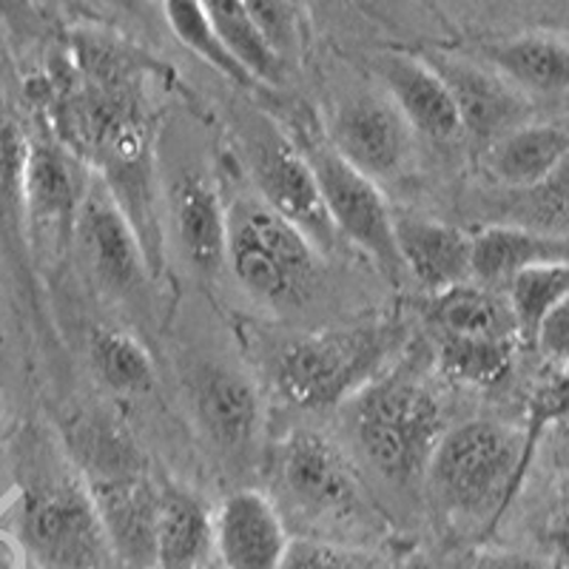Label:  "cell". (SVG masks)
I'll use <instances>...</instances> for the list:
<instances>
[{"mask_svg":"<svg viewBox=\"0 0 569 569\" xmlns=\"http://www.w3.org/2000/svg\"><path fill=\"white\" fill-rule=\"evenodd\" d=\"M525 433L505 421L447 427L421 481L450 521L496 527L527 479Z\"/></svg>","mask_w":569,"mask_h":569,"instance_id":"1","label":"cell"},{"mask_svg":"<svg viewBox=\"0 0 569 569\" xmlns=\"http://www.w3.org/2000/svg\"><path fill=\"white\" fill-rule=\"evenodd\" d=\"M342 410L356 450L393 485L421 479L436 445L447 433L439 393L405 370L370 379L345 401Z\"/></svg>","mask_w":569,"mask_h":569,"instance_id":"2","label":"cell"},{"mask_svg":"<svg viewBox=\"0 0 569 569\" xmlns=\"http://www.w3.org/2000/svg\"><path fill=\"white\" fill-rule=\"evenodd\" d=\"M396 342L399 328L390 322L288 333L268 345V376L277 393L297 408H342L379 376Z\"/></svg>","mask_w":569,"mask_h":569,"instance_id":"3","label":"cell"},{"mask_svg":"<svg viewBox=\"0 0 569 569\" xmlns=\"http://www.w3.org/2000/svg\"><path fill=\"white\" fill-rule=\"evenodd\" d=\"M226 266L259 302L299 308L322 279V251L257 194L228 206Z\"/></svg>","mask_w":569,"mask_h":569,"instance_id":"4","label":"cell"},{"mask_svg":"<svg viewBox=\"0 0 569 569\" xmlns=\"http://www.w3.org/2000/svg\"><path fill=\"white\" fill-rule=\"evenodd\" d=\"M80 465L111 556L129 569H154L162 490L154 487L134 445L123 433H103L83 447Z\"/></svg>","mask_w":569,"mask_h":569,"instance_id":"5","label":"cell"},{"mask_svg":"<svg viewBox=\"0 0 569 569\" xmlns=\"http://www.w3.org/2000/svg\"><path fill=\"white\" fill-rule=\"evenodd\" d=\"M273 485L288 510L319 530H373L376 512L359 476L328 436L299 427L273 453Z\"/></svg>","mask_w":569,"mask_h":569,"instance_id":"6","label":"cell"},{"mask_svg":"<svg viewBox=\"0 0 569 569\" xmlns=\"http://www.w3.org/2000/svg\"><path fill=\"white\" fill-rule=\"evenodd\" d=\"M18 541L46 569H103L111 556L98 507L78 476H52L23 492Z\"/></svg>","mask_w":569,"mask_h":569,"instance_id":"7","label":"cell"},{"mask_svg":"<svg viewBox=\"0 0 569 569\" xmlns=\"http://www.w3.org/2000/svg\"><path fill=\"white\" fill-rule=\"evenodd\" d=\"M299 149L305 151V160L313 169L325 208L339 237L353 242L390 282H399V277H405V268L396 251L393 208L382 194L379 182L345 162L330 149L325 137H308L299 142Z\"/></svg>","mask_w":569,"mask_h":569,"instance_id":"8","label":"cell"},{"mask_svg":"<svg viewBox=\"0 0 569 569\" xmlns=\"http://www.w3.org/2000/svg\"><path fill=\"white\" fill-rule=\"evenodd\" d=\"M248 169L259 200L297 226L322 257L337 248L339 233L330 222L313 169L293 137L266 123V131L248 142Z\"/></svg>","mask_w":569,"mask_h":569,"instance_id":"9","label":"cell"},{"mask_svg":"<svg viewBox=\"0 0 569 569\" xmlns=\"http://www.w3.org/2000/svg\"><path fill=\"white\" fill-rule=\"evenodd\" d=\"M325 140L373 182L399 174L413 151V129L385 91H362L339 103Z\"/></svg>","mask_w":569,"mask_h":569,"instance_id":"10","label":"cell"},{"mask_svg":"<svg viewBox=\"0 0 569 569\" xmlns=\"http://www.w3.org/2000/svg\"><path fill=\"white\" fill-rule=\"evenodd\" d=\"M74 237L106 291L131 297L154 273L134 226L98 174L91 177V186L83 197Z\"/></svg>","mask_w":569,"mask_h":569,"instance_id":"11","label":"cell"},{"mask_svg":"<svg viewBox=\"0 0 569 569\" xmlns=\"http://www.w3.org/2000/svg\"><path fill=\"white\" fill-rule=\"evenodd\" d=\"M421 58L445 80L459 111L461 131L470 140L481 142L487 149L498 137L527 123L530 117L527 94L507 83L485 60H470L453 52H425Z\"/></svg>","mask_w":569,"mask_h":569,"instance_id":"12","label":"cell"},{"mask_svg":"<svg viewBox=\"0 0 569 569\" xmlns=\"http://www.w3.org/2000/svg\"><path fill=\"white\" fill-rule=\"evenodd\" d=\"M91 177L94 171L63 142L34 140L23 180L27 226L54 242L71 240Z\"/></svg>","mask_w":569,"mask_h":569,"instance_id":"13","label":"cell"},{"mask_svg":"<svg viewBox=\"0 0 569 569\" xmlns=\"http://www.w3.org/2000/svg\"><path fill=\"white\" fill-rule=\"evenodd\" d=\"M191 401L202 433L217 450L246 456L262 433V399L253 382L228 365L206 362L191 376Z\"/></svg>","mask_w":569,"mask_h":569,"instance_id":"14","label":"cell"},{"mask_svg":"<svg viewBox=\"0 0 569 569\" xmlns=\"http://www.w3.org/2000/svg\"><path fill=\"white\" fill-rule=\"evenodd\" d=\"M393 237L401 268L427 293L472 279V233L410 208H393Z\"/></svg>","mask_w":569,"mask_h":569,"instance_id":"15","label":"cell"},{"mask_svg":"<svg viewBox=\"0 0 569 569\" xmlns=\"http://www.w3.org/2000/svg\"><path fill=\"white\" fill-rule=\"evenodd\" d=\"M291 543L282 512L259 490H237L213 512V552L226 569H279Z\"/></svg>","mask_w":569,"mask_h":569,"instance_id":"16","label":"cell"},{"mask_svg":"<svg viewBox=\"0 0 569 569\" xmlns=\"http://www.w3.org/2000/svg\"><path fill=\"white\" fill-rule=\"evenodd\" d=\"M376 71L385 94L393 100L413 134L433 142H450L465 134L445 80L421 54L385 52L376 58Z\"/></svg>","mask_w":569,"mask_h":569,"instance_id":"17","label":"cell"},{"mask_svg":"<svg viewBox=\"0 0 569 569\" xmlns=\"http://www.w3.org/2000/svg\"><path fill=\"white\" fill-rule=\"evenodd\" d=\"M171 231L188 268L213 277L226 266L228 206L211 180L200 171H186L171 186Z\"/></svg>","mask_w":569,"mask_h":569,"instance_id":"18","label":"cell"},{"mask_svg":"<svg viewBox=\"0 0 569 569\" xmlns=\"http://www.w3.org/2000/svg\"><path fill=\"white\" fill-rule=\"evenodd\" d=\"M569 262L567 233L538 231V228L492 222L472 233V282L505 291L507 284L527 268Z\"/></svg>","mask_w":569,"mask_h":569,"instance_id":"19","label":"cell"},{"mask_svg":"<svg viewBox=\"0 0 569 569\" xmlns=\"http://www.w3.org/2000/svg\"><path fill=\"white\" fill-rule=\"evenodd\" d=\"M481 60L525 94H569V38L521 32L481 46Z\"/></svg>","mask_w":569,"mask_h":569,"instance_id":"20","label":"cell"},{"mask_svg":"<svg viewBox=\"0 0 569 569\" xmlns=\"http://www.w3.org/2000/svg\"><path fill=\"white\" fill-rule=\"evenodd\" d=\"M569 154V134L552 123H521L487 146V171L507 191L541 186Z\"/></svg>","mask_w":569,"mask_h":569,"instance_id":"21","label":"cell"},{"mask_svg":"<svg viewBox=\"0 0 569 569\" xmlns=\"http://www.w3.org/2000/svg\"><path fill=\"white\" fill-rule=\"evenodd\" d=\"M427 322L439 337L461 339H510L518 342L510 302L498 291L479 282H461L447 291L430 293L425 308Z\"/></svg>","mask_w":569,"mask_h":569,"instance_id":"22","label":"cell"},{"mask_svg":"<svg viewBox=\"0 0 569 569\" xmlns=\"http://www.w3.org/2000/svg\"><path fill=\"white\" fill-rule=\"evenodd\" d=\"M213 552V516L200 496L166 487L157 516L154 569H202Z\"/></svg>","mask_w":569,"mask_h":569,"instance_id":"23","label":"cell"},{"mask_svg":"<svg viewBox=\"0 0 569 569\" xmlns=\"http://www.w3.org/2000/svg\"><path fill=\"white\" fill-rule=\"evenodd\" d=\"M89 362L94 376L114 393L140 396L154 388V359L126 330H94L89 337Z\"/></svg>","mask_w":569,"mask_h":569,"instance_id":"24","label":"cell"},{"mask_svg":"<svg viewBox=\"0 0 569 569\" xmlns=\"http://www.w3.org/2000/svg\"><path fill=\"white\" fill-rule=\"evenodd\" d=\"M162 12H166L171 32L177 34V40L186 46L188 52H194L213 71H220L222 78L242 86V89L259 86L257 78L242 66V60L228 49L200 0H162Z\"/></svg>","mask_w":569,"mask_h":569,"instance_id":"25","label":"cell"},{"mask_svg":"<svg viewBox=\"0 0 569 569\" xmlns=\"http://www.w3.org/2000/svg\"><path fill=\"white\" fill-rule=\"evenodd\" d=\"M505 291L512 319H516L518 342L532 345L543 319L569 297V262L527 268L507 284Z\"/></svg>","mask_w":569,"mask_h":569,"instance_id":"26","label":"cell"},{"mask_svg":"<svg viewBox=\"0 0 569 569\" xmlns=\"http://www.w3.org/2000/svg\"><path fill=\"white\" fill-rule=\"evenodd\" d=\"M200 3L208 12V18L213 20L217 32L228 43V49L242 60V66L251 71L259 86L282 83L288 66L266 43V38L257 32L246 7H242V0H200Z\"/></svg>","mask_w":569,"mask_h":569,"instance_id":"27","label":"cell"},{"mask_svg":"<svg viewBox=\"0 0 569 569\" xmlns=\"http://www.w3.org/2000/svg\"><path fill=\"white\" fill-rule=\"evenodd\" d=\"M439 370L461 385L490 388L501 382L516 359V342L510 339H461L439 337Z\"/></svg>","mask_w":569,"mask_h":569,"instance_id":"28","label":"cell"},{"mask_svg":"<svg viewBox=\"0 0 569 569\" xmlns=\"http://www.w3.org/2000/svg\"><path fill=\"white\" fill-rule=\"evenodd\" d=\"M510 194V200L501 206V222L569 237V154L541 186Z\"/></svg>","mask_w":569,"mask_h":569,"instance_id":"29","label":"cell"},{"mask_svg":"<svg viewBox=\"0 0 569 569\" xmlns=\"http://www.w3.org/2000/svg\"><path fill=\"white\" fill-rule=\"evenodd\" d=\"M32 151L23 120L9 103L0 100V228H12L23 220V180Z\"/></svg>","mask_w":569,"mask_h":569,"instance_id":"30","label":"cell"},{"mask_svg":"<svg viewBox=\"0 0 569 569\" xmlns=\"http://www.w3.org/2000/svg\"><path fill=\"white\" fill-rule=\"evenodd\" d=\"M569 421V365H556L541 382L532 388L530 405H527V425H525V461L532 465L541 445L543 433L550 427Z\"/></svg>","mask_w":569,"mask_h":569,"instance_id":"31","label":"cell"},{"mask_svg":"<svg viewBox=\"0 0 569 569\" xmlns=\"http://www.w3.org/2000/svg\"><path fill=\"white\" fill-rule=\"evenodd\" d=\"M279 569H385L382 556L359 543L325 541V538H291Z\"/></svg>","mask_w":569,"mask_h":569,"instance_id":"32","label":"cell"},{"mask_svg":"<svg viewBox=\"0 0 569 569\" xmlns=\"http://www.w3.org/2000/svg\"><path fill=\"white\" fill-rule=\"evenodd\" d=\"M242 7L257 32L284 60V66L302 52L305 27L299 0H242Z\"/></svg>","mask_w":569,"mask_h":569,"instance_id":"33","label":"cell"},{"mask_svg":"<svg viewBox=\"0 0 569 569\" xmlns=\"http://www.w3.org/2000/svg\"><path fill=\"white\" fill-rule=\"evenodd\" d=\"M552 365H569V297L538 328L536 342Z\"/></svg>","mask_w":569,"mask_h":569,"instance_id":"34","label":"cell"},{"mask_svg":"<svg viewBox=\"0 0 569 569\" xmlns=\"http://www.w3.org/2000/svg\"><path fill=\"white\" fill-rule=\"evenodd\" d=\"M470 569H556L552 561L518 550H485L470 561Z\"/></svg>","mask_w":569,"mask_h":569,"instance_id":"35","label":"cell"},{"mask_svg":"<svg viewBox=\"0 0 569 569\" xmlns=\"http://www.w3.org/2000/svg\"><path fill=\"white\" fill-rule=\"evenodd\" d=\"M543 439H550V453L552 461H556V470L561 472L563 485L569 487V421H561V425L550 427Z\"/></svg>","mask_w":569,"mask_h":569,"instance_id":"36","label":"cell"},{"mask_svg":"<svg viewBox=\"0 0 569 569\" xmlns=\"http://www.w3.org/2000/svg\"><path fill=\"white\" fill-rule=\"evenodd\" d=\"M0 569H27V550L18 536L0 530Z\"/></svg>","mask_w":569,"mask_h":569,"instance_id":"37","label":"cell"},{"mask_svg":"<svg viewBox=\"0 0 569 569\" xmlns=\"http://www.w3.org/2000/svg\"><path fill=\"white\" fill-rule=\"evenodd\" d=\"M552 547H556L558 563L569 569V507L561 512L556 527H552Z\"/></svg>","mask_w":569,"mask_h":569,"instance_id":"38","label":"cell"},{"mask_svg":"<svg viewBox=\"0 0 569 569\" xmlns=\"http://www.w3.org/2000/svg\"><path fill=\"white\" fill-rule=\"evenodd\" d=\"M385 569H436L433 561L425 556V552H410V556L399 558L396 563H390V567Z\"/></svg>","mask_w":569,"mask_h":569,"instance_id":"39","label":"cell"},{"mask_svg":"<svg viewBox=\"0 0 569 569\" xmlns=\"http://www.w3.org/2000/svg\"><path fill=\"white\" fill-rule=\"evenodd\" d=\"M12 3H14V0H0V12H3V9L12 7Z\"/></svg>","mask_w":569,"mask_h":569,"instance_id":"40","label":"cell"},{"mask_svg":"<svg viewBox=\"0 0 569 569\" xmlns=\"http://www.w3.org/2000/svg\"><path fill=\"white\" fill-rule=\"evenodd\" d=\"M325 3H348V0H325Z\"/></svg>","mask_w":569,"mask_h":569,"instance_id":"41","label":"cell"},{"mask_svg":"<svg viewBox=\"0 0 569 569\" xmlns=\"http://www.w3.org/2000/svg\"><path fill=\"white\" fill-rule=\"evenodd\" d=\"M114 3H131V0H114Z\"/></svg>","mask_w":569,"mask_h":569,"instance_id":"42","label":"cell"}]
</instances>
